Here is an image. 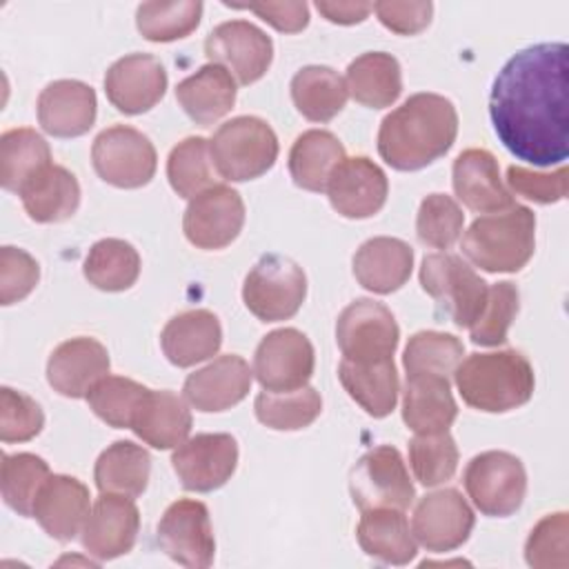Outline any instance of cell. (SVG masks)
I'll return each instance as SVG.
<instances>
[{"label": "cell", "mask_w": 569, "mask_h": 569, "mask_svg": "<svg viewBox=\"0 0 569 569\" xmlns=\"http://www.w3.org/2000/svg\"><path fill=\"white\" fill-rule=\"evenodd\" d=\"M84 278L100 291H124L140 276V256L133 244L120 238L98 240L82 264Z\"/></svg>", "instance_id": "obj_39"}, {"label": "cell", "mask_w": 569, "mask_h": 569, "mask_svg": "<svg viewBox=\"0 0 569 569\" xmlns=\"http://www.w3.org/2000/svg\"><path fill=\"white\" fill-rule=\"evenodd\" d=\"M507 182L511 191L518 196L540 202V204H551L560 202L567 196V169L560 167L553 173H538L518 164H511L507 169Z\"/></svg>", "instance_id": "obj_52"}, {"label": "cell", "mask_w": 569, "mask_h": 569, "mask_svg": "<svg viewBox=\"0 0 569 569\" xmlns=\"http://www.w3.org/2000/svg\"><path fill=\"white\" fill-rule=\"evenodd\" d=\"M109 351L102 342L78 336L51 351L47 380L64 398H87L89 389L109 373Z\"/></svg>", "instance_id": "obj_22"}, {"label": "cell", "mask_w": 569, "mask_h": 569, "mask_svg": "<svg viewBox=\"0 0 569 569\" xmlns=\"http://www.w3.org/2000/svg\"><path fill=\"white\" fill-rule=\"evenodd\" d=\"M49 476V465L40 456L4 453L0 469V487L7 507L13 509L18 516H31L36 496Z\"/></svg>", "instance_id": "obj_44"}, {"label": "cell", "mask_w": 569, "mask_h": 569, "mask_svg": "<svg viewBox=\"0 0 569 569\" xmlns=\"http://www.w3.org/2000/svg\"><path fill=\"white\" fill-rule=\"evenodd\" d=\"M158 545L182 567H209L216 558V538L207 505L191 498L171 502L158 522Z\"/></svg>", "instance_id": "obj_12"}, {"label": "cell", "mask_w": 569, "mask_h": 569, "mask_svg": "<svg viewBox=\"0 0 569 569\" xmlns=\"http://www.w3.org/2000/svg\"><path fill=\"white\" fill-rule=\"evenodd\" d=\"M44 427V413L40 405L11 387L0 389V440L27 442L36 438Z\"/></svg>", "instance_id": "obj_50"}, {"label": "cell", "mask_w": 569, "mask_h": 569, "mask_svg": "<svg viewBox=\"0 0 569 569\" xmlns=\"http://www.w3.org/2000/svg\"><path fill=\"white\" fill-rule=\"evenodd\" d=\"M409 465L425 487L447 482L458 469V447L447 431L418 433L409 442Z\"/></svg>", "instance_id": "obj_46"}, {"label": "cell", "mask_w": 569, "mask_h": 569, "mask_svg": "<svg viewBox=\"0 0 569 569\" xmlns=\"http://www.w3.org/2000/svg\"><path fill=\"white\" fill-rule=\"evenodd\" d=\"M420 284L456 327H469L485 307L487 282L453 253H429L420 267Z\"/></svg>", "instance_id": "obj_8"}, {"label": "cell", "mask_w": 569, "mask_h": 569, "mask_svg": "<svg viewBox=\"0 0 569 569\" xmlns=\"http://www.w3.org/2000/svg\"><path fill=\"white\" fill-rule=\"evenodd\" d=\"M222 345V327L216 313L191 309L173 316L162 333L160 347L167 360L176 367H191L218 353Z\"/></svg>", "instance_id": "obj_26"}, {"label": "cell", "mask_w": 569, "mask_h": 569, "mask_svg": "<svg viewBox=\"0 0 569 569\" xmlns=\"http://www.w3.org/2000/svg\"><path fill=\"white\" fill-rule=\"evenodd\" d=\"M167 178L171 189L182 198H196L216 184V167L209 140L189 136L178 142L167 158Z\"/></svg>", "instance_id": "obj_41"}, {"label": "cell", "mask_w": 569, "mask_h": 569, "mask_svg": "<svg viewBox=\"0 0 569 569\" xmlns=\"http://www.w3.org/2000/svg\"><path fill=\"white\" fill-rule=\"evenodd\" d=\"M569 49L540 42L513 53L489 93L496 136L518 160L562 164L569 153Z\"/></svg>", "instance_id": "obj_1"}, {"label": "cell", "mask_w": 569, "mask_h": 569, "mask_svg": "<svg viewBox=\"0 0 569 569\" xmlns=\"http://www.w3.org/2000/svg\"><path fill=\"white\" fill-rule=\"evenodd\" d=\"M465 213L447 193H429L416 216L418 240L433 249H449L462 233Z\"/></svg>", "instance_id": "obj_48"}, {"label": "cell", "mask_w": 569, "mask_h": 569, "mask_svg": "<svg viewBox=\"0 0 569 569\" xmlns=\"http://www.w3.org/2000/svg\"><path fill=\"white\" fill-rule=\"evenodd\" d=\"M462 400L487 413H505L531 400L536 378L529 360L513 351L471 353L453 371Z\"/></svg>", "instance_id": "obj_3"}, {"label": "cell", "mask_w": 569, "mask_h": 569, "mask_svg": "<svg viewBox=\"0 0 569 569\" xmlns=\"http://www.w3.org/2000/svg\"><path fill=\"white\" fill-rule=\"evenodd\" d=\"M378 20L398 36H416L431 22V2H376Z\"/></svg>", "instance_id": "obj_53"}, {"label": "cell", "mask_w": 569, "mask_h": 569, "mask_svg": "<svg viewBox=\"0 0 569 569\" xmlns=\"http://www.w3.org/2000/svg\"><path fill=\"white\" fill-rule=\"evenodd\" d=\"M345 158V147L331 131L309 129L296 138L289 151V173L300 189L325 191Z\"/></svg>", "instance_id": "obj_35"}, {"label": "cell", "mask_w": 569, "mask_h": 569, "mask_svg": "<svg viewBox=\"0 0 569 569\" xmlns=\"http://www.w3.org/2000/svg\"><path fill=\"white\" fill-rule=\"evenodd\" d=\"M216 171L231 182L264 176L278 160V138L273 129L256 116H238L218 127L211 142Z\"/></svg>", "instance_id": "obj_5"}, {"label": "cell", "mask_w": 569, "mask_h": 569, "mask_svg": "<svg viewBox=\"0 0 569 569\" xmlns=\"http://www.w3.org/2000/svg\"><path fill=\"white\" fill-rule=\"evenodd\" d=\"M520 293L513 282L502 280L489 287L487 300L478 318L469 325L471 340L480 347H498L507 340V331L518 313Z\"/></svg>", "instance_id": "obj_47"}, {"label": "cell", "mask_w": 569, "mask_h": 569, "mask_svg": "<svg viewBox=\"0 0 569 569\" xmlns=\"http://www.w3.org/2000/svg\"><path fill=\"white\" fill-rule=\"evenodd\" d=\"M533 249L536 216L520 204L476 218L462 236V253L489 273L520 271L531 260Z\"/></svg>", "instance_id": "obj_4"}, {"label": "cell", "mask_w": 569, "mask_h": 569, "mask_svg": "<svg viewBox=\"0 0 569 569\" xmlns=\"http://www.w3.org/2000/svg\"><path fill=\"white\" fill-rule=\"evenodd\" d=\"M89 489L73 476L53 473L40 487L33 502V518L56 540H73L91 511Z\"/></svg>", "instance_id": "obj_23"}, {"label": "cell", "mask_w": 569, "mask_h": 569, "mask_svg": "<svg viewBox=\"0 0 569 569\" xmlns=\"http://www.w3.org/2000/svg\"><path fill=\"white\" fill-rule=\"evenodd\" d=\"M345 78L331 67L309 64L291 78V98L296 109L311 122H329L347 102Z\"/></svg>", "instance_id": "obj_37"}, {"label": "cell", "mask_w": 569, "mask_h": 569, "mask_svg": "<svg viewBox=\"0 0 569 569\" xmlns=\"http://www.w3.org/2000/svg\"><path fill=\"white\" fill-rule=\"evenodd\" d=\"M91 162L104 182L118 189H138L151 182L158 167V156L151 140L142 131L127 124H116L96 136Z\"/></svg>", "instance_id": "obj_10"}, {"label": "cell", "mask_w": 569, "mask_h": 569, "mask_svg": "<svg viewBox=\"0 0 569 569\" xmlns=\"http://www.w3.org/2000/svg\"><path fill=\"white\" fill-rule=\"evenodd\" d=\"M400 329L393 313L371 298H358L336 320V342L345 360L380 362L393 358Z\"/></svg>", "instance_id": "obj_11"}, {"label": "cell", "mask_w": 569, "mask_h": 569, "mask_svg": "<svg viewBox=\"0 0 569 569\" xmlns=\"http://www.w3.org/2000/svg\"><path fill=\"white\" fill-rule=\"evenodd\" d=\"M349 491L360 511L382 507L405 511L416 498L405 460L391 445H378L356 462L349 476Z\"/></svg>", "instance_id": "obj_9"}, {"label": "cell", "mask_w": 569, "mask_h": 569, "mask_svg": "<svg viewBox=\"0 0 569 569\" xmlns=\"http://www.w3.org/2000/svg\"><path fill=\"white\" fill-rule=\"evenodd\" d=\"M151 476V456L131 440H116L96 460L93 480L102 493L136 498L144 493Z\"/></svg>", "instance_id": "obj_36"}, {"label": "cell", "mask_w": 569, "mask_h": 569, "mask_svg": "<svg viewBox=\"0 0 569 569\" xmlns=\"http://www.w3.org/2000/svg\"><path fill=\"white\" fill-rule=\"evenodd\" d=\"M47 164H51V149L47 140L29 129H9L0 138V182L7 191L20 193L22 187Z\"/></svg>", "instance_id": "obj_38"}, {"label": "cell", "mask_w": 569, "mask_h": 569, "mask_svg": "<svg viewBox=\"0 0 569 569\" xmlns=\"http://www.w3.org/2000/svg\"><path fill=\"white\" fill-rule=\"evenodd\" d=\"M253 371L247 360L236 353H224L207 367L187 376L182 393L187 402L204 413L227 411L247 398Z\"/></svg>", "instance_id": "obj_21"}, {"label": "cell", "mask_w": 569, "mask_h": 569, "mask_svg": "<svg viewBox=\"0 0 569 569\" xmlns=\"http://www.w3.org/2000/svg\"><path fill=\"white\" fill-rule=\"evenodd\" d=\"M327 196L331 207L351 220L376 216L389 193L385 171L367 156L345 158L327 182Z\"/></svg>", "instance_id": "obj_20"}, {"label": "cell", "mask_w": 569, "mask_h": 569, "mask_svg": "<svg viewBox=\"0 0 569 569\" xmlns=\"http://www.w3.org/2000/svg\"><path fill=\"white\" fill-rule=\"evenodd\" d=\"M465 489L476 509L491 518L516 513L527 493V471L509 451H482L473 456L462 476Z\"/></svg>", "instance_id": "obj_7"}, {"label": "cell", "mask_w": 569, "mask_h": 569, "mask_svg": "<svg viewBox=\"0 0 569 569\" xmlns=\"http://www.w3.org/2000/svg\"><path fill=\"white\" fill-rule=\"evenodd\" d=\"M140 529V511L129 496L102 493L82 527V547L98 560H113L133 549Z\"/></svg>", "instance_id": "obj_18"}, {"label": "cell", "mask_w": 569, "mask_h": 569, "mask_svg": "<svg viewBox=\"0 0 569 569\" xmlns=\"http://www.w3.org/2000/svg\"><path fill=\"white\" fill-rule=\"evenodd\" d=\"M149 389L131 378L104 376L87 393L89 409L109 427L131 429L136 411L140 409Z\"/></svg>", "instance_id": "obj_42"}, {"label": "cell", "mask_w": 569, "mask_h": 569, "mask_svg": "<svg viewBox=\"0 0 569 569\" xmlns=\"http://www.w3.org/2000/svg\"><path fill=\"white\" fill-rule=\"evenodd\" d=\"M173 471L187 491L220 489L236 471L238 442L229 433H198L176 447Z\"/></svg>", "instance_id": "obj_16"}, {"label": "cell", "mask_w": 569, "mask_h": 569, "mask_svg": "<svg viewBox=\"0 0 569 569\" xmlns=\"http://www.w3.org/2000/svg\"><path fill=\"white\" fill-rule=\"evenodd\" d=\"M458 200L478 213H500L513 207L511 191L500 180V167L487 149H465L451 169Z\"/></svg>", "instance_id": "obj_24"}, {"label": "cell", "mask_w": 569, "mask_h": 569, "mask_svg": "<svg viewBox=\"0 0 569 569\" xmlns=\"http://www.w3.org/2000/svg\"><path fill=\"white\" fill-rule=\"evenodd\" d=\"M316 9L329 22L356 24V22H362L369 16V11H373V4L371 2H325V0H318Z\"/></svg>", "instance_id": "obj_55"}, {"label": "cell", "mask_w": 569, "mask_h": 569, "mask_svg": "<svg viewBox=\"0 0 569 569\" xmlns=\"http://www.w3.org/2000/svg\"><path fill=\"white\" fill-rule=\"evenodd\" d=\"M202 18V2H142L136 11V27L151 42H171L187 38Z\"/></svg>", "instance_id": "obj_45"}, {"label": "cell", "mask_w": 569, "mask_h": 569, "mask_svg": "<svg viewBox=\"0 0 569 569\" xmlns=\"http://www.w3.org/2000/svg\"><path fill=\"white\" fill-rule=\"evenodd\" d=\"M465 356V345L442 331H418L409 338L402 356L407 376L431 373L449 378Z\"/></svg>", "instance_id": "obj_43"}, {"label": "cell", "mask_w": 569, "mask_h": 569, "mask_svg": "<svg viewBox=\"0 0 569 569\" xmlns=\"http://www.w3.org/2000/svg\"><path fill=\"white\" fill-rule=\"evenodd\" d=\"M204 53L240 84H251L271 67L273 42L260 27L247 20H229L211 29L204 40Z\"/></svg>", "instance_id": "obj_14"}, {"label": "cell", "mask_w": 569, "mask_h": 569, "mask_svg": "<svg viewBox=\"0 0 569 569\" xmlns=\"http://www.w3.org/2000/svg\"><path fill=\"white\" fill-rule=\"evenodd\" d=\"M18 196L31 220L51 224L69 220L78 211L80 184L69 169L51 162L38 171Z\"/></svg>", "instance_id": "obj_31"}, {"label": "cell", "mask_w": 569, "mask_h": 569, "mask_svg": "<svg viewBox=\"0 0 569 569\" xmlns=\"http://www.w3.org/2000/svg\"><path fill=\"white\" fill-rule=\"evenodd\" d=\"M313 367V345L293 327L267 333L253 353V376L264 391L300 389L309 382Z\"/></svg>", "instance_id": "obj_13"}, {"label": "cell", "mask_w": 569, "mask_h": 569, "mask_svg": "<svg viewBox=\"0 0 569 569\" xmlns=\"http://www.w3.org/2000/svg\"><path fill=\"white\" fill-rule=\"evenodd\" d=\"M307 296L305 271L287 256L264 253L242 284L244 307L262 322L287 320L298 313Z\"/></svg>", "instance_id": "obj_6"}, {"label": "cell", "mask_w": 569, "mask_h": 569, "mask_svg": "<svg viewBox=\"0 0 569 569\" xmlns=\"http://www.w3.org/2000/svg\"><path fill=\"white\" fill-rule=\"evenodd\" d=\"M358 542L369 558L387 565H409L416 558V540L402 509H369L356 529Z\"/></svg>", "instance_id": "obj_33"}, {"label": "cell", "mask_w": 569, "mask_h": 569, "mask_svg": "<svg viewBox=\"0 0 569 569\" xmlns=\"http://www.w3.org/2000/svg\"><path fill=\"white\" fill-rule=\"evenodd\" d=\"M456 136L453 102L438 93H413L380 122L378 153L398 171H418L440 160Z\"/></svg>", "instance_id": "obj_2"}, {"label": "cell", "mask_w": 569, "mask_h": 569, "mask_svg": "<svg viewBox=\"0 0 569 569\" xmlns=\"http://www.w3.org/2000/svg\"><path fill=\"white\" fill-rule=\"evenodd\" d=\"M242 9L253 11L258 18L269 22L273 29L282 33H298L309 24V7L307 2H262V4H244Z\"/></svg>", "instance_id": "obj_54"}, {"label": "cell", "mask_w": 569, "mask_h": 569, "mask_svg": "<svg viewBox=\"0 0 569 569\" xmlns=\"http://www.w3.org/2000/svg\"><path fill=\"white\" fill-rule=\"evenodd\" d=\"M176 100L196 124H213L236 104V80L220 64H204L176 87Z\"/></svg>", "instance_id": "obj_29"}, {"label": "cell", "mask_w": 569, "mask_h": 569, "mask_svg": "<svg viewBox=\"0 0 569 569\" xmlns=\"http://www.w3.org/2000/svg\"><path fill=\"white\" fill-rule=\"evenodd\" d=\"M244 224V202L227 184H213L189 200L182 218L187 240L198 249H224Z\"/></svg>", "instance_id": "obj_15"}, {"label": "cell", "mask_w": 569, "mask_h": 569, "mask_svg": "<svg viewBox=\"0 0 569 569\" xmlns=\"http://www.w3.org/2000/svg\"><path fill=\"white\" fill-rule=\"evenodd\" d=\"M131 429L153 449H173L182 445L191 431V411L173 391L149 389L136 411Z\"/></svg>", "instance_id": "obj_30"}, {"label": "cell", "mask_w": 569, "mask_h": 569, "mask_svg": "<svg viewBox=\"0 0 569 569\" xmlns=\"http://www.w3.org/2000/svg\"><path fill=\"white\" fill-rule=\"evenodd\" d=\"M338 378L345 391L373 418H385L396 409L400 380L393 358L380 362H351L338 365Z\"/></svg>", "instance_id": "obj_32"}, {"label": "cell", "mask_w": 569, "mask_h": 569, "mask_svg": "<svg viewBox=\"0 0 569 569\" xmlns=\"http://www.w3.org/2000/svg\"><path fill=\"white\" fill-rule=\"evenodd\" d=\"M351 98L369 109L391 107L402 93L400 62L385 51H367L349 62L345 76Z\"/></svg>", "instance_id": "obj_34"}, {"label": "cell", "mask_w": 569, "mask_h": 569, "mask_svg": "<svg viewBox=\"0 0 569 569\" xmlns=\"http://www.w3.org/2000/svg\"><path fill=\"white\" fill-rule=\"evenodd\" d=\"M40 280V267L31 253L18 247L0 249V302L4 307L24 300Z\"/></svg>", "instance_id": "obj_51"}, {"label": "cell", "mask_w": 569, "mask_h": 569, "mask_svg": "<svg viewBox=\"0 0 569 569\" xmlns=\"http://www.w3.org/2000/svg\"><path fill=\"white\" fill-rule=\"evenodd\" d=\"M413 249L389 236H378L360 244L353 256V276L360 287L373 293L398 291L411 276Z\"/></svg>", "instance_id": "obj_27"}, {"label": "cell", "mask_w": 569, "mask_h": 569, "mask_svg": "<svg viewBox=\"0 0 569 569\" xmlns=\"http://www.w3.org/2000/svg\"><path fill=\"white\" fill-rule=\"evenodd\" d=\"M167 91V71L156 56L129 53L116 60L104 73L109 102L127 116L153 109Z\"/></svg>", "instance_id": "obj_19"}, {"label": "cell", "mask_w": 569, "mask_h": 569, "mask_svg": "<svg viewBox=\"0 0 569 569\" xmlns=\"http://www.w3.org/2000/svg\"><path fill=\"white\" fill-rule=\"evenodd\" d=\"M256 418L276 431H298L309 427L322 411V398L313 387L293 391H262L253 402Z\"/></svg>", "instance_id": "obj_40"}, {"label": "cell", "mask_w": 569, "mask_h": 569, "mask_svg": "<svg viewBox=\"0 0 569 569\" xmlns=\"http://www.w3.org/2000/svg\"><path fill=\"white\" fill-rule=\"evenodd\" d=\"M96 91L80 80H56L38 96V122L53 138H78L96 122Z\"/></svg>", "instance_id": "obj_25"}, {"label": "cell", "mask_w": 569, "mask_h": 569, "mask_svg": "<svg viewBox=\"0 0 569 569\" xmlns=\"http://www.w3.org/2000/svg\"><path fill=\"white\" fill-rule=\"evenodd\" d=\"M458 416L449 378L418 373L407 376L402 396V420L416 433L447 431Z\"/></svg>", "instance_id": "obj_28"}, {"label": "cell", "mask_w": 569, "mask_h": 569, "mask_svg": "<svg viewBox=\"0 0 569 569\" xmlns=\"http://www.w3.org/2000/svg\"><path fill=\"white\" fill-rule=\"evenodd\" d=\"M476 516L460 491L440 489L427 493L413 509L411 533L433 553L453 551L465 545L473 531Z\"/></svg>", "instance_id": "obj_17"}, {"label": "cell", "mask_w": 569, "mask_h": 569, "mask_svg": "<svg viewBox=\"0 0 569 569\" xmlns=\"http://www.w3.org/2000/svg\"><path fill=\"white\" fill-rule=\"evenodd\" d=\"M567 529L569 520L565 511L545 516L529 533L525 545V558L536 569H565L567 558Z\"/></svg>", "instance_id": "obj_49"}]
</instances>
